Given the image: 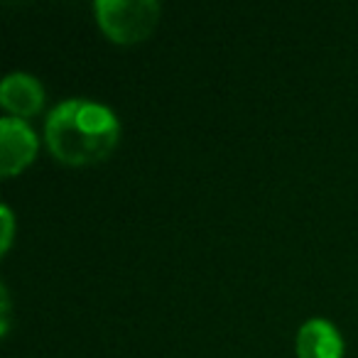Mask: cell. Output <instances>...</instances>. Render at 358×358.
<instances>
[{"mask_svg": "<svg viewBox=\"0 0 358 358\" xmlns=\"http://www.w3.org/2000/svg\"><path fill=\"white\" fill-rule=\"evenodd\" d=\"M47 148L64 164H94L106 159L120 140V123L103 103L69 99L50 113L45 125Z\"/></svg>", "mask_w": 358, "mask_h": 358, "instance_id": "6da1fadb", "label": "cell"}, {"mask_svg": "<svg viewBox=\"0 0 358 358\" xmlns=\"http://www.w3.org/2000/svg\"><path fill=\"white\" fill-rule=\"evenodd\" d=\"M96 20L106 37L118 45H135L157 27L159 3L155 0H96Z\"/></svg>", "mask_w": 358, "mask_h": 358, "instance_id": "7a4b0ae2", "label": "cell"}, {"mask_svg": "<svg viewBox=\"0 0 358 358\" xmlns=\"http://www.w3.org/2000/svg\"><path fill=\"white\" fill-rule=\"evenodd\" d=\"M37 133L20 118L0 120V172L3 177L20 174L37 155Z\"/></svg>", "mask_w": 358, "mask_h": 358, "instance_id": "3957f363", "label": "cell"}, {"mask_svg": "<svg viewBox=\"0 0 358 358\" xmlns=\"http://www.w3.org/2000/svg\"><path fill=\"white\" fill-rule=\"evenodd\" d=\"M0 103L13 118H32L45 106V89L32 74L15 71V74H8L0 84Z\"/></svg>", "mask_w": 358, "mask_h": 358, "instance_id": "277c9868", "label": "cell"}, {"mask_svg": "<svg viewBox=\"0 0 358 358\" xmlns=\"http://www.w3.org/2000/svg\"><path fill=\"white\" fill-rule=\"evenodd\" d=\"M297 358H343V338L327 319H309L297 331Z\"/></svg>", "mask_w": 358, "mask_h": 358, "instance_id": "5b68a950", "label": "cell"}, {"mask_svg": "<svg viewBox=\"0 0 358 358\" xmlns=\"http://www.w3.org/2000/svg\"><path fill=\"white\" fill-rule=\"evenodd\" d=\"M0 221H3V243H0V248H3V253H8L13 243V211L8 206L0 209Z\"/></svg>", "mask_w": 358, "mask_h": 358, "instance_id": "8992f818", "label": "cell"}]
</instances>
